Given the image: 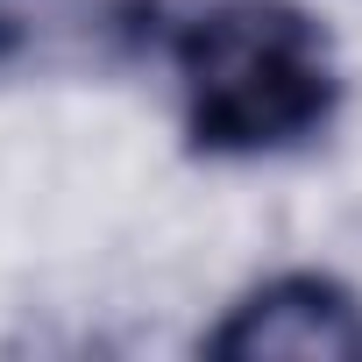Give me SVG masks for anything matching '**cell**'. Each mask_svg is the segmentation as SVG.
Masks as SVG:
<instances>
[{
  "label": "cell",
  "mask_w": 362,
  "mask_h": 362,
  "mask_svg": "<svg viewBox=\"0 0 362 362\" xmlns=\"http://www.w3.org/2000/svg\"><path fill=\"white\" fill-rule=\"evenodd\" d=\"M170 71L192 156H284L334 128V36L298 0H206L170 29Z\"/></svg>",
  "instance_id": "obj_1"
},
{
  "label": "cell",
  "mask_w": 362,
  "mask_h": 362,
  "mask_svg": "<svg viewBox=\"0 0 362 362\" xmlns=\"http://www.w3.org/2000/svg\"><path fill=\"white\" fill-rule=\"evenodd\" d=\"M199 348L221 355V362H277V355L341 362V355H362V305L341 277L277 270V277L249 284Z\"/></svg>",
  "instance_id": "obj_2"
}]
</instances>
